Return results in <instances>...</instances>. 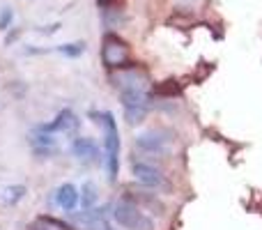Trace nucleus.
<instances>
[{
  "instance_id": "20e7f679",
  "label": "nucleus",
  "mask_w": 262,
  "mask_h": 230,
  "mask_svg": "<svg viewBox=\"0 0 262 230\" xmlns=\"http://www.w3.org/2000/svg\"><path fill=\"white\" fill-rule=\"evenodd\" d=\"M131 175L136 182L145 186V189H152L157 194H172V182L168 180V175H163L157 166L147 161H136L131 163Z\"/></svg>"
},
{
  "instance_id": "ddd939ff",
  "label": "nucleus",
  "mask_w": 262,
  "mask_h": 230,
  "mask_svg": "<svg viewBox=\"0 0 262 230\" xmlns=\"http://www.w3.org/2000/svg\"><path fill=\"white\" fill-rule=\"evenodd\" d=\"M58 51L62 55H67V58H78V55L85 51V44H81V41H74V44H62V46H58Z\"/></svg>"
},
{
  "instance_id": "f03ea898",
  "label": "nucleus",
  "mask_w": 262,
  "mask_h": 230,
  "mask_svg": "<svg viewBox=\"0 0 262 230\" xmlns=\"http://www.w3.org/2000/svg\"><path fill=\"white\" fill-rule=\"evenodd\" d=\"M104 120V163L108 171V180L115 182L120 173V134H118V124H115L113 113L106 111L101 115Z\"/></svg>"
},
{
  "instance_id": "f257e3e1",
  "label": "nucleus",
  "mask_w": 262,
  "mask_h": 230,
  "mask_svg": "<svg viewBox=\"0 0 262 230\" xmlns=\"http://www.w3.org/2000/svg\"><path fill=\"white\" fill-rule=\"evenodd\" d=\"M120 101H122L124 120L129 124H140L152 111V97L147 90V78L140 72H127L120 78Z\"/></svg>"
},
{
  "instance_id": "9d476101",
  "label": "nucleus",
  "mask_w": 262,
  "mask_h": 230,
  "mask_svg": "<svg viewBox=\"0 0 262 230\" xmlns=\"http://www.w3.org/2000/svg\"><path fill=\"white\" fill-rule=\"evenodd\" d=\"M55 203H58V207L62 210V212H74V210L81 205V194H78V189L72 182H64V184H60L58 191H55Z\"/></svg>"
},
{
  "instance_id": "0eeeda50",
  "label": "nucleus",
  "mask_w": 262,
  "mask_h": 230,
  "mask_svg": "<svg viewBox=\"0 0 262 230\" xmlns=\"http://www.w3.org/2000/svg\"><path fill=\"white\" fill-rule=\"evenodd\" d=\"M124 200L134 203L138 210L147 214H154V217H163L166 214V203L159 198V194H152V189L145 191V189H127L124 194Z\"/></svg>"
},
{
  "instance_id": "f8f14e48",
  "label": "nucleus",
  "mask_w": 262,
  "mask_h": 230,
  "mask_svg": "<svg viewBox=\"0 0 262 230\" xmlns=\"http://www.w3.org/2000/svg\"><path fill=\"white\" fill-rule=\"evenodd\" d=\"M23 196H26V186H23V184L5 186V189H3V203L5 205H16Z\"/></svg>"
},
{
  "instance_id": "4468645a",
  "label": "nucleus",
  "mask_w": 262,
  "mask_h": 230,
  "mask_svg": "<svg viewBox=\"0 0 262 230\" xmlns=\"http://www.w3.org/2000/svg\"><path fill=\"white\" fill-rule=\"evenodd\" d=\"M12 18H14V12L9 7H5L3 12H0V30H7L9 23H12Z\"/></svg>"
},
{
  "instance_id": "39448f33",
  "label": "nucleus",
  "mask_w": 262,
  "mask_h": 230,
  "mask_svg": "<svg viewBox=\"0 0 262 230\" xmlns=\"http://www.w3.org/2000/svg\"><path fill=\"white\" fill-rule=\"evenodd\" d=\"M101 62L108 69H124L129 62V46L118 35H106L101 41Z\"/></svg>"
},
{
  "instance_id": "9b49d317",
  "label": "nucleus",
  "mask_w": 262,
  "mask_h": 230,
  "mask_svg": "<svg viewBox=\"0 0 262 230\" xmlns=\"http://www.w3.org/2000/svg\"><path fill=\"white\" fill-rule=\"evenodd\" d=\"M97 200H99V191H97L95 182H85V184L81 186V207L92 210L97 205Z\"/></svg>"
},
{
  "instance_id": "7ed1b4c3",
  "label": "nucleus",
  "mask_w": 262,
  "mask_h": 230,
  "mask_svg": "<svg viewBox=\"0 0 262 230\" xmlns=\"http://www.w3.org/2000/svg\"><path fill=\"white\" fill-rule=\"evenodd\" d=\"M113 221L124 230H157L154 219L147 212L138 210L134 203H129L124 198L113 207Z\"/></svg>"
},
{
  "instance_id": "1a4fd4ad",
  "label": "nucleus",
  "mask_w": 262,
  "mask_h": 230,
  "mask_svg": "<svg viewBox=\"0 0 262 230\" xmlns=\"http://www.w3.org/2000/svg\"><path fill=\"white\" fill-rule=\"evenodd\" d=\"M72 154L78 159V161H88V163H92V161H99V157H101V150H99V145L95 143L92 138H74V143H72Z\"/></svg>"
},
{
  "instance_id": "6e6552de",
  "label": "nucleus",
  "mask_w": 262,
  "mask_h": 230,
  "mask_svg": "<svg viewBox=\"0 0 262 230\" xmlns=\"http://www.w3.org/2000/svg\"><path fill=\"white\" fill-rule=\"evenodd\" d=\"M39 127L51 131V134H74V131L81 127V120H78L72 109H62L49 124H39Z\"/></svg>"
},
{
  "instance_id": "423d86ee",
  "label": "nucleus",
  "mask_w": 262,
  "mask_h": 230,
  "mask_svg": "<svg viewBox=\"0 0 262 230\" xmlns=\"http://www.w3.org/2000/svg\"><path fill=\"white\" fill-rule=\"evenodd\" d=\"M136 148L147 154H170L172 152V134L170 131H143L136 136Z\"/></svg>"
}]
</instances>
